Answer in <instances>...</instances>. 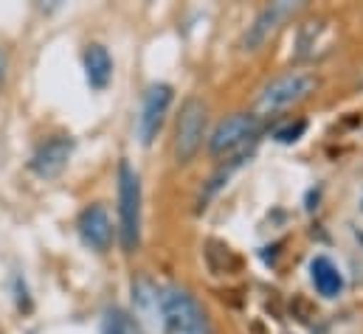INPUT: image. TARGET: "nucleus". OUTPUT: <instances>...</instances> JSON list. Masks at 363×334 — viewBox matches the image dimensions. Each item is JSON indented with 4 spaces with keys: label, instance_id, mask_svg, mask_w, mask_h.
Instances as JSON below:
<instances>
[{
    "label": "nucleus",
    "instance_id": "obj_13",
    "mask_svg": "<svg viewBox=\"0 0 363 334\" xmlns=\"http://www.w3.org/2000/svg\"><path fill=\"white\" fill-rule=\"evenodd\" d=\"M133 301H135L138 318H158L161 321V292L152 287V281H147V278L133 281Z\"/></svg>",
    "mask_w": 363,
    "mask_h": 334
},
{
    "label": "nucleus",
    "instance_id": "obj_15",
    "mask_svg": "<svg viewBox=\"0 0 363 334\" xmlns=\"http://www.w3.org/2000/svg\"><path fill=\"white\" fill-rule=\"evenodd\" d=\"M304 129H307V121L287 124V127H281V129L276 132V141H279V144H296V141L304 135Z\"/></svg>",
    "mask_w": 363,
    "mask_h": 334
},
{
    "label": "nucleus",
    "instance_id": "obj_14",
    "mask_svg": "<svg viewBox=\"0 0 363 334\" xmlns=\"http://www.w3.org/2000/svg\"><path fill=\"white\" fill-rule=\"evenodd\" d=\"M101 334H144V329L130 312L107 309L104 312V323H101Z\"/></svg>",
    "mask_w": 363,
    "mask_h": 334
},
{
    "label": "nucleus",
    "instance_id": "obj_1",
    "mask_svg": "<svg viewBox=\"0 0 363 334\" xmlns=\"http://www.w3.org/2000/svg\"><path fill=\"white\" fill-rule=\"evenodd\" d=\"M315 90H318V76L310 74V71H290V74H281V76H276L273 82H268L259 90L254 115H259V118L279 115V113L290 110L293 104L310 98Z\"/></svg>",
    "mask_w": 363,
    "mask_h": 334
},
{
    "label": "nucleus",
    "instance_id": "obj_3",
    "mask_svg": "<svg viewBox=\"0 0 363 334\" xmlns=\"http://www.w3.org/2000/svg\"><path fill=\"white\" fill-rule=\"evenodd\" d=\"M161 323L175 334H211L206 309L183 287H167L161 292Z\"/></svg>",
    "mask_w": 363,
    "mask_h": 334
},
{
    "label": "nucleus",
    "instance_id": "obj_10",
    "mask_svg": "<svg viewBox=\"0 0 363 334\" xmlns=\"http://www.w3.org/2000/svg\"><path fill=\"white\" fill-rule=\"evenodd\" d=\"M335 40V25L330 20H313V23H304L301 31H298V42H296V57L298 59H318L324 57L327 51H333Z\"/></svg>",
    "mask_w": 363,
    "mask_h": 334
},
{
    "label": "nucleus",
    "instance_id": "obj_9",
    "mask_svg": "<svg viewBox=\"0 0 363 334\" xmlns=\"http://www.w3.org/2000/svg\"><path fill=\"white\" fill-rule=\"evenodd\" d=\"M77 231H79L82 242L96 253H107L110 250V245H113V239H116L113 219H110L107 208L99 205V202H96V205H88V208L79 214V219H77Z\"/></svg>",
    "mask_w": 363,
    "mask_h": 334
},
{
    "label": "nucleus",
    "instance_id": "obj_11",
    "mask_svg": "<svg viewBox=\"0 0 363 334\" xmlns=\"http://www.w3.org/2000/svg\"><path fill=\"white\" fill-rule=\"evenodd\" d=\"M85 76H88V84L93 90H104L110 79H113V57L104 45L93 42L85 48Z\"/></svg>",
    "mask_w": 363,
    "mask_h": 334
},
{
    "label": "nucleus",
    "instance_id": "obj_7",
    "mask_svg": "<svg viewBox=\"0 0 363 334\" xmlns=\"http://www.w3.org/2000/svg\"><path fill=\"white\" fill-rule=\"evenodd\" d=\"M301 8H304V3H293V0H279V3H271L268 8H262L259 17L254 20V25L245 31L242 48H245V51H257L284 20H290V17L298 14Z\"/></svg>",
    "mask_w": 363,
    "mask_h": 334
},
{
    "label": "nucleus",
    "instance_id": "obj_5",
    "mask_svg": "<svg viewBox=\"0 0 363 334\" xmlns=\"http://www.w3.org/2000/svg\"><path fill=\"white\" fill-rule=\"evenodd\" d=\"M206 124H208V110L200 98H186L178 115V127H175V158L178 163H189L206 138Z\"/></svg>",
    "mask_w": 363,
    "mask_h": 334
},
{
    "label": "nucleus",
    "instance_id": "obj_16",
    "mask_svg": "<svg viewBox=\"0 0 363 334\" xmlns=\"http://www.w3.org/2000/svg\"><path fill=\"white\" fill-rule=\"evenodd\" d=\"M3 76H6V54L0 51V82H3Z\"/></svg>",
    "mask_w": 363,
    "mask_h": 334
},
{
    "label": "nucleus",
    "instance_id": "obj_2",
    "mask_svg": "<svg viewBox=\"0 0 363 334\" xmlns=\"http://www.w3.org/2000/svg\"><path fill=\"white\" fill-rule=\"evenodd\" d=\"M141 177L121 161L118 166V242L124 253H135L141 245Z\"/></svg>",
    "mask_w": 363,
    "mask_h": 334
},
{
    "label": "nucleus",
    "instance_id": "obj_17",
    "mask_svg": "<svg viewBox=\"0 0 363 334\" xmlns=\"http://www.w3.org/2000/svg\"><path fill=\"white\" fill-rule=\"evenodd\" d=\"M361 84H363V79H361Z\"/></svg>",
    "mask_w": 363,
    "mask_h": 334
},
{
    "label": "nucleus",
    "instance_id": "obj_4",
    "mask_svg": "<svg viewBox=\"0 0 363 334\" xmlns=\"http://www.w3.org/2000/svg\"><path fill=\"white\" fill-rule=\"evenodd\" d=\"M262 132V118L254 113H234L225 121L217 124V129L211 132L208 149L214 158H228L242 152L248 144H254Z\"/></svg>",
    "mask_w": 363,
    "mask_h": 334
},
{
    "label": "nucleus",
    "instance_id": "obj_6",
    "mask_svg": "<svg viewBox=\"0 0 363 334\" xmlns=\"http://www.w3.org/2000/svg\"><path fill=\"white\" fill-rule=\"evenodd\" d=\"M172 104V87L169 84H152L147 87L144 98H141V110H138V138L144 146H150L155 141V135L164 127V118L169 113Z\"/></svg>",
    "mask_w": 363,
    "mask_h": 334
},
{
    "label": "nucleus",
    "instance_id": "obj_8",
    "mask_svg": "<svg viewBox=\"0 0 363 334\" xmlns=\"http://www.w3.org/2000/svg\"><path fill=\"white\" fill-rule=\"evenodd\" d=\"M71 155H74V138L54 135L45 144H40V149L31 155V171L37 177H43V180L60 177L71 163Z\"/></svg>",
    "mask_w": 363,
    "mask_h": 334
},
{
    "label": "nucleus",
    "instance_id": "obj_12",
    "mask_svg": "<svg viewBox=\"0 0 363 334\" xmlns=\"http://www.w3.org/2000/svg\"><path fill=\"white\" fill-rule=\"evenodd\" d=\"M310 275H313V287L318 289V295H324V298L341 295V289H344V275H341V270H338V264H335L333 258H327V255L313 258Z\"/></svg>",
    "mask_w": 363,
    "mask_h": 334
}]
</instances>
